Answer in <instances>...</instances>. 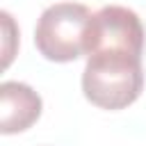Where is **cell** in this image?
<instances>
[{"label": "cell", "instance_id": "cell-1", "mask_svg": "<svg viewBox=\"0 0 146 146\" xmlns=\"http://www.w3.org/2000/svg\"><path fill=\"white\" fill-rule=\"evenodd\" d=\"M144 39V25L128 7L110 5L91 14L82 71V91L91 105L123 110L141 96Z\"/></svg>", "mask_w": 146, "mask_h": 146}, {"label": "cell", "instance_id": "cell-2", "mask_svg": "<svg viewBox=\"0 0 146 146\" xmlns=\"http://www.w3.org/2000/svg\"><path fill=\"white\" fill-rule=\"evenodd\" d=\"M91 11L80 2H57L43 9L34 27V46L48 62H75L84 55Z\"/></svg>", "mask_w": 146, "mask_h": 146}, {"label": "cell", "instance_id": "cell-3", "mask_svg": "<svg viewBox=\"0 0 146 146\" xmlns=\"http://www.w3.org/2000/svg\"><path fill=\"white\" fill-rule=\"evenodd\" d=\"M41 96L25 82L0 84V132L16 135L27 130L41 116Z\"/></svg>", "mask_w": 146, "mask_h": 146}]
</instances>
